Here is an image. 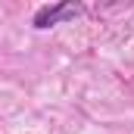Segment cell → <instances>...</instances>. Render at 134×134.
<instances>
[{
	"label": "cell",
	"instance_id": "1",
	"mask_svg": "<svg viewBox=\"0 0 134 134\" xmlns=\"http://www.w3.org/2000/svg\"><path fill=\"white\" fill-rule=\"evenodd\" d=\"M84 13L81 3H53V6H41L34 13V28H50V25H59L66 19H78Z\"/></svg>",
	"mask_w": 134,
	"mask_h": 134
}]
</instances>
